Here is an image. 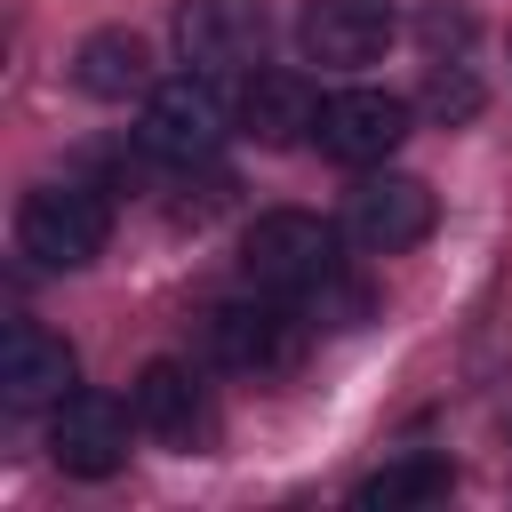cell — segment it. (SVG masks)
I'll list each match as a JSON object with an SVG mask.
<instances>
[{
	"mask_svg": "<svg viewBox=\"0 0 512 512\" xmlns=\"http://www.w3.org/2000/svg\"><path fill=\"white\" fill-rule=\"evenodd\" d=\"M344 264V224L312 216V208H264L248 232H240V272L248 288H272V296H320Z\"/></svg>",
	"mask_w": 512,
	"mask_h": 512,
	"instance_id": "obj_1",
	"label": "cell"
},
{
	"mask_svg": "<svg viewBox=\"0 0 512 512\" xmlns=\"http://www.w3.org/2000/svg\"><path fill=\"white\" fill-rule=\"evenodd\" d=\"M104 240H112V200H104V184L64 176V184H32V192L16 200V248H24L40 272H80V264L104 256Z\"/></svg>",
	"mask_w": 512,
	"mask_h": 512,
	"instance_id": "obj_2",
	"label": "cell"
},
{
	"mask_svg": "<svg viewBox=\"0 0 512 512\" xmlns=\"http://www.w3.org/2000/svg\"><path fill=\"white\" fill-rule=\"evenodd\" d=\"M224 136H232V104L216 96L208 72L160 80V88L144 96V112H136V152H144L152 168H200V160L224 152Z\"/></svg>",
	"mask_w": 512,
	"mask_h": 512,
	"instance_id": "obj_3",
	"label": "cell"
},
{
	"mask_svg": "<svg viewBox=\"0 0 512 512\" xmlns=\"http://www.w3.org/2000/svg\"><path fill=\"white\" fill-rule=\"evenodd\" d=\"M456 488V464L440 456V448H408V456H384L360 488H352V504L360 512H416V504H440Z\"/></svg>",
	"mask_w": 512,
	"mask_h": 512,
	"instance_id": "obj_14",
	"label": "cell"
},
{
	"mask_svg": "<svg viewBox=\"0 0 512 512\" xmlns=\"http://www.w3.org/2000/svg\"><path fill=\"white\" fill-rule=\"evenodd\" d=\"M416 40H424V56H472L480 16H472L464 0H432V8L416 16Z\"/></svg>",
	"mask_w": 512,
	"mask_h": 512,
	"instance_id": "obj_16",
	"label": "cell"
},
{
	"mask_svg": "<svg viewBox=\"0 0 512 512\" xmlns=\"http://www.w3.org/2000/svg\"><path fill=\"white\" fill-rule=\"evenodd\" d=\"M128 408H136V432H152V440H168V448H184V440L200 432V416H208L200 376H192L184 360H144L136 384H128Z\"/></svg>",
	"mask_w": 512,
	"mask_h": 512,
	"instance_id": "obj_13",
	"label": "cell"
},
{
	"mask_svg": "<svg viewBox=\"0 0 512 512\" xmlns=\"http://www.w3.org/2000/svg\"><path fill=\"white\" fill-rule=\"evenodd\" d=\"M440 224V200L424 176H400V168H360V184L344 192V240L368 248V256H408L424 248Z\"/></svg>",
	"mask_w": 512,
	"mask_h": 512,
	"instance_id": "obj_4",
	"label": "cell"
},
{
	"mask_svg": "<svg viewBox=\"0 0 512 512\" xmlns=\"http://www.w3.org/2000/svg\"><path fill=\"white\" fill-rule=\"evenodd\" d=\"M72 80H80V96H96V104H144V96L160 88L152 40L128 32V24H104V32H88V40L72 48Z\"/></svg>",
	"mask_w": 512,
	"mask_h": 512,
	"instance_id": "obj_11",
	"label": "cell"
},
{
	"mask_svg": "<svg viewBox=\"0 0 512 512\" xmlns=\"http://www.w3.org/2000/svg\"><path fill=\"white\" fill-rule=\"evenodd\" d=\"M312 120H320V96H312L304 72H280V64L240 72V96H232V128L240 136H256V144L280 152V144H304Z\"/></svg>",
	"mask_w": 512,
	"mask_h": 512,
	"instance_id": "obj_10",
	"label": "cell"
},
{
	"mask_svg": "<svg viewBox=\"0 0 512 512\" xmlns=\"http://www.w3.org/2000/svg\"><path fill=\"white\" fill-rule=\"evenodd\" d=\"M168 40H176V56H184L192 72L224 80V72H256V64H264L272 16H264V0H176Z\"/></svg>",
	"mask_w": 512,
	"mask_h": 512,
	"instance_id": "obj_7",
	"label": "cell"
},
{
	"mask_svg": "<svg viewBox=\"0 0 512 512\" xmlns=\"http://www.w3.org/2000/svg\"><path fill=\"white\" fill-rule=\"evenodd\" d=\"M128 424H136L128 400L72 384V392L48 408V456H56L72 480H112V472L128 464Z\"/></svg>",
	"mask_w": 512,
	"mask_h": 512,
	"instance_id": "obj_8",
	"label": "cell"
},
{
	"mask_svg": "<svg viewBox=\"0 0 512 512\" xmlns=\"http://www.w3.org/2000/svg\"><path fill=\"white\" fill-rule=\"evenodd\" d=\"M72 392V344L40 320H16L0 336V400L8 408H56Z\"/></svg>",
	"mask_w": 512,
	"mask_h": 512,
	"instance_id": "obj_12",
	"label": "cell"
},
{
	"mask_svg": "<svg viewBox=\"0 0 512 512\" xmlns=\"http://www.w3.org/2000/svg\"><path fill=\"white\" fill-rule=\"evenodd\" d=\"M200 344H208V360L232 368V376H280V368L296 360V344H304V312H296V296L256 288V296H240V304H216L208 328H200Z\"/></svg>",
	"mask_w": 512,
	"mask_h": 512,
	"instance_id": "obj_5",
	"label": "cell"
},
{
	"mask_svg": "<svg viewBox=\"0 0 512 512\" xmlns=\"http://www.w3.org/2000/svg\"><path fill=\"white\" fill-rule=\"evenodd\" d=\"M416 128V104L392 96V88H336L320 96V120H312V144L336 160V168H384Z\"/></svg>",
	"mask_w": 512,
	"mask_h": 512,
	"instance_id": "obj_6",
	"label": "cell"
},
{
	"mask_svg": "<svg viewBox=\"0 0 512 512\" xmlns=\"http://www.w3.org/2000/svg\"><path fill=\"white\" fill-rule=\"evenodd\" d=\"M392 32H400L392 0H304V16H296L304 64H328V72L376 64V56L392 48Z\"/></svg>",
	"mask_w": 512,
	"mask_h": 512,
	"instance_id": "obj_9",
	"label": "cell"
},
{
	"mask_svg": "<svg viewBox=\"0 0 512 512\" xmlns=\"http://www.w3.org/2000/svg\"><path fill=\"white\" fill-rule=\"evenodd\" d=\"M480 104H488V88H480L472 56H424L416 112H424L432 128H472V120H480Z\"/></svg>",
	"mask_w": 512,
	"mask_h": 512,
	"instance_id": "obj_15",
	"label": "cell"
}]
</instances>
